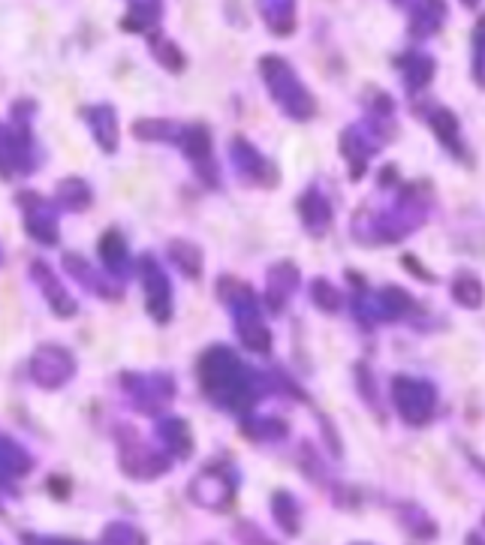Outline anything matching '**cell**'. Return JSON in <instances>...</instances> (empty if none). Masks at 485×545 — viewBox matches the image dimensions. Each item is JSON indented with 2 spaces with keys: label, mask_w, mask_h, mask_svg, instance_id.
<instances>
[{
  "label": "cell",
  "mask_w": 485,
  "mask_h": 545,
  "mask_svg": "<svg viewBox=\"0 0 485 545\" xmlns=\"http://www.w3.org/2000/svg\"><path fill=\"white\" fill-rule=\"evenodd\" d=\"M199 377L205 383V392L232 410H250L256 404L254 377L238 365L229 350H211L199 368Z\"/></svg>",
  "instance_id": "obj_1"
},
{
  "label": "cell",
  "mask_w": 485,
  "mask_h": 545,
  "mask_svg": "<svg viewBox=\"0 0 485 545\" xmlns=\"http://www.w3.org/2000/svg\"><path fill=\"white\" fill-rule=\"evenodd\" d=\"M263 73H265V82H268L272 97L281 103V109L287 112V115L299 118V121L314 115V100H310V94L301 88V82L296 79V73L290 70L287 60L265 58L263 60Z\"/></svg>",
  "instance_id": "obj_2"
},
{
  "label": "cell",
  "mask_w": 485,
  "mask_h": 545,
  "mask_svg": "<svg viewBox=\"0 0 485 545\" xmlns=\"http://www.w3.org/2000/svg\"><path fill=\"white\" fill-rule=\"evenodd\" d=\"M392 401L398 407V416H401L407 425H426L435 413L437 395L428 383H419V380L410 377H398L392 380Z\"/></svg>",
  "instance_id": "obj_3"
},
{
  "label": "cell",
  "mask_w": 485,
  "mask_h": 545,
  "mask_svg": "<svg viewBox=\"0 0 485 545\" xmlns=\"http://www.w3.org/2000/svg\"><path fill=\"white\" fill-rule=\"evenodd\" d=\"M190 495H193L196 504H202L208 509H223L232 497V482L227 479V470H223V467H208L205 473L196 476Z\"/></svg>",
  "instance_id": "obj_4"
},
{
  "label": "cell",
  "mask_w": 485,
  "mask_h": 545,
  "mask_svg": "<svg viewBox=\"0 0 485 545\" xmlns=\"http://www.w3.org/2000/svg\"><path fill=\"white\" fill-rule=\"evenodd\" d=\"M166 470H169L166 458L154 455L151 449H145L139 440H130V449L124 446V473L136 476V479H154V476Z\"/></svg>",
  "instance_id": "obj_5"
},
{
  "label": "cell",
  "mask_w": 485,
  "mask_h": 545,
  "mask_svg": "<svg viewBox=\"0 0 485 545\" xmlns=\"http://www.w3.org/2000/svg\"><path fill=\"white\" fill-rule=\"evenodd\" d=\"M145 265V287H148V310L160 323L169 319V310H172V301H169V283L163 278V272L157 268V263H151L148 256L142 259Z\"/></svg>",
  "instance_id": "obj_6"
},
{
  "label": "cell",
  "mask_w": 485,
  "mask_h": 545,
  "mask_svg": "<svg viewBox=\"0 0 485 545\" xmlns=\"http://www.w3.org/2000/svg\"><path fill=\"white\" fill-rule=\"evenodd\" d=\"M431 127H435L437 139L444 142V148H449V154L464 160V145H462V133H458V121L449 109H435L431 112Z\"/></svg>",
  "instance_id": "obj_7"
},
{
  "label": "cell",
  "mask_w": 485,
  "mask_h": 545,
  "mask_svg": "<svg viewBox=\"0 0 485 545\" xmlns=\"http://www.w3.org/2000/svg\"><path fill=\"white\" fill-rule=\"evenodd\" d=\"M299 209H301V218H305V227L314 232V236H319V232L328 229V220H332V209H328V202L317 193V190H308V193L301 196Z\"/></svg>",
  "instance_id": "obj_8"
},
{
  "label": "cell",
  "mask_w": 485,
  "mask_h": 545,
  "mask_svg": "<svg viewBox=\"0 0 485 545\" xmlns=\"http://www.w3.org/2000/svg\"><path fill=\"white\" fill-rule=\"evenodd\" d=\"M299 272L290 263H281L272 268V278H268V296H272V308H283V301L290 299V292L296 290Z\"/></svg>",
  "instance_id": "obj_9"
},
{
  "label": "cell",
  "mask_w": 485,
  "mask_h": 545,
  "mask_svg": "<svg viewBox=\"0 0 485 545\" xmlns=\"http://www.w3.org/2000/svg\"><path fill=\"white\" fill-rule=\"evenodd\" d=\"M272 513H274V522L281 524L283 533L296 536L299 533V506L292 500L290 491H277L272 497Z\"/></svg>",
  "instance_id": "obj_10"
},
{
  "label": "cell",
  "mask_w": 485,
  "mask_h": 545,
  "mask_svg": "<svg viewBox=\"0 0 485 545\" xmlns=\"http://www.w3.org/2000/svg\"><path fill=\"white\" fill-rule=\"evenodd\" d=\"M160 434H163L166 446H169L178 458H187L190 452H193V437H190L187 422H181V419L163 422V425H160Z\"/></svg>",
  "instance_id": "obj_11"
},
{
  "label": "cell",
  "mask_w": 485,
  "mask_h": 545,
  "mask_svg": "<svg viewBox=\"0 0 485 545\" xmlns=\"http://www.w3.org/2000/svg\"><path fill=\"white\" fill-rule=\"evenodd\" d=\"M453 296H455L458 305H464V308H480L482 299H485V290H482V283L473 278V274L464 272V274H458L455 283H453Z\"/></svg>",
  "instance_id": "obj_12"
},
{
  "label": "cell",
  "mask_w": 485,
  "mask_h": 545,
  "mask_svg": "<svg viewBox=\"0 0 485 545\" xmlns=\"http://www.w3.org/2000/svg\"><path fill=\"white\" fill-rule=\"evenodd\" d=\"M172 259L184 268L187 278H196L199 265H202V254H199V247H193L190 241H172Z\"/></svg>",
  "instance_id": "obj_13"
},
{
  "label": "cell",
  "mask_w": 485,
  "mask_h": 545,
  "mask_svg": "<svg viewBox=\"0 0 485 545\" xmlns=\"http://www.w3.org/2000/svg\"><path fill=\"white\" fill-rule=\"evenodd\" d=\"M103 540H106V545H148V540H145L142 531H136V527L130 524H109L106 533H103Z\"/></svg>",
  "instance_id": "obj_14"
},
{
  "label": "cell",
  "mask_w": 485,
  "mask_h": 545,
  "mask_svg": "<svg viewBox=\"0 0 485 545\" xmlns=\"http://www.w3.org/2000/svg\"><path fill=\"white\" fill-rule=\"evenodd\" d=\"M314 301H317V308H323V310H337L344 299H341V292L332 290V283L314 281Z\"/></svg>",
  "instance_id": "obj_15"
},
{
  "label": "cell",
  "mask_w": 485,
  "mask_h": 545,
  "mask_svg": "<svg viewBox=\"0 0 485 545\" xmlns=\"http://www.w3.org/2000/svg\"><path fill=\"white\" fill-rule=\"evenodd\" d=\"M247 434L272 440V437H283V434H287V425H283V422H274V419H263V422H254V425H247Z\"/></svg>",
  "instance_id": "obj_16"
},
{
  "label": "cell",
  "mask_w": 485,
  "mask_h": 545,
  "mask_svg": "<svg viewBox=\"0 0 485 545\" xmlns=\"http://www.w3.org/2000/svg\"><path fill=\"white\" fill-rule=\"evenodd\" d=\"M103 259H109L112 265H118L121 259H124V245H121V238L115 236V232L103 238Z\"/></svg>",
  "instance_id": "obj_17"
},
{
  "label": "cell",
  "mask_w": 485,
  "mask_h": 545,
  "mask_svg": "<svg viewBox=\"0 0 485 545\" xmlns=\"http://www.w3.org/2000/svg\"><path fill=\"white\" fill-rule=\"evenodd\" d=\"M236 533H238V540L245 542V545H272L263 533H259V527H256V524H238V531H236Z\"/></svg>",
  "instance_id": "obj_18"
},
{
  "label": "cell",
  "mask_w": 485,
  "mask_h": 545,
  "mask_svg": "<svg viewBox=\"0 0 485 545\" xmlns=\"http://www.w3.org/2000/svg\"><path fill=\"white\" fill-rule=\"evenodd\" d=\"M467 545H485V536H480V533H471V536H467Z\"/></svg>",
  "instance_id": "obj_19"
},
{
  "label": "cell",
  "mask_w": 485,
  "mask_h": 545,
  "mask_svg": "<svg viewBox=\"0 0 485 545\" xmlns=\"http://www.w3.org/2000/svg\"><path fill=\"white\" fill-rule=\"evenodd\" d=\"M464 4H467V6H476V4H480V0H464Z\"/></svg>",
  "instance_id": "obj_20"
}]
</instances>
